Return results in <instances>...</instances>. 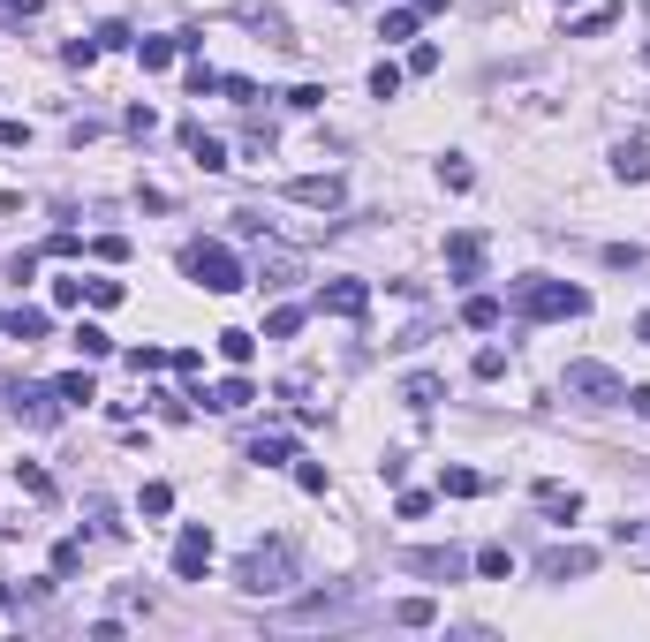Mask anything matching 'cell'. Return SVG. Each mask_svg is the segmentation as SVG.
I'll use <instances>...</instances> for the list:
<instances>
[{"mask_svg":"<svg viewBox=\"0 0 650 642\" xmlns=\"http://www.w3.org/2000/svg\"><path fill=\"white\" fill-rule=\"evenodd\" d=\"M8 416L31 423V431H53V423L69 416V401H61L53 386H23V378H16V386H8Z\"/></svg>","mask_w":650,"mask_h":642,"instance_id":"cell-5","label":"cell"},{"mask_svg":"<svg viewBox=\"0 0 650 642\" xmlns=\"http://www.w3.org/2000/svg\"><path fill=\"white\" fill-rule=\"evenodd\" d=\"M409 575H424V582H462V575H469V552H454V544H424V552H409Z\"/></svg>","mask_w":650,"mask_h":642,"instance_id":"cell-9","label":"cell"},{"mask_svg":"<svg viewBox=\"0 0 650 642\" xmlns=\"http://www.w3.org/2000/svg\"><path fill=\"white\" fill-rule=\"evenodd\" d=\"M288 106H295V114H318L325 91H318V84H295V91H288Z\"/></svg>","mask_w":650,"mask_h":642,"instance_id":"cell-47","label":"cell"},{"mask_svg":"<svg viewBox=\"0 0 650 642\" xmlns=\"http://www.w3.org/2000/svg\"><path fill=\"white\" fill-rule=\"evenodd\" d=\"M295 280V257H265V265H257V288H288Z\"/></svg>","mask_w":650,"mask_h":642,"instance_id":"cell-36","label":"cell"},{"mask_svg":"<svg viewBox=\"0 0 650 642\" xmlns=\"http://www.w3.org/2000/svg\"><path fill=\"white\" fill-rule=\"evenodd\" d=\"M295 333H303V310H295V303H280L273 318H265V340H295Z\"/></svg>","mask_w":650,"mask_h":642,"instance_id":"cell-31","label":"cell"},{"mask_svg":"<svg viewBox=\"0 0 650 642\" xmlns=\"http://www.w3.org/2000/svg\"><path fill=\"white\" fill-rule=\"evenodd\" d=\"M129 371H137V378L144 371H167V348H129Z\"/></svg>","mask_w":650,"mask_h":642,"instance_id":"cell-45","label":"cell"},{"mask_svg":"<svg viewBox=\"0 0 650 642\" xmlns=\"http://www.w3.org/2000/svg\"><path fill=\"white\" fill-rule=\"evenodd\" d=\"M235 23H250V31H265L273 46H303V38L288 31V16H280V8H265V0H242V8H235Z\"/></svg>","mask_w":650,"mask_h":642,"instance_id":"cell-11","label":"cell"},{"mask_svg":"<svg viewBox=\"0 0 650 642\" xmlns=\"http://www.w3.org/2000/svg\"><path fill=\"white\" fill-rule=\"evenodd\" d=\"M371 99H401V68H394V61L371 68Z\"/></svg>","mask_w":650,"mask_h":642,"instance_id":"cell-37","label":"cell"},{"mask_svg":"<svg viewBox=\"0 0 650 642\" xmlns=\"http://www.w3.org/2000/svg\"><path fill=\"white\" fill-rule=\"evenodd\" d=\"M53 393H61L69 408H91V401H99V386H91V371H69V378H53Z\"/></svg>","mask_w":650,"mask_h":642,"instance_id":"cell-23","label":"cell"},{"mask_svg":"<svg viewBox=\"0 0 650 642\" xmlns=\"http://www.w3.org/2000/svg\"><path fill=\"white\" fill-rule=\"evenodd\" d=\"M295 484H303L310 499H325V484H333V476H325V461H295Z\"/></svg>","mask_w":650,"mask_h":642,"instance_id":"cell-39","label":"cell"},{"mask_svg":"<svg viewBox=\"0 0 650 642\" xmlns=\"http://www.w3.org/2000/svg\"><path fill=\"white\" fill-rule=\"evenodd\" d=\"M341 605H348V590H318V597H295V605H288V620H333Z\"/></svg>","mask_w":650,"mask_h":642,"instance_id":"cell-18","label":"cell"},{"mask_svg":"<svg viewBox=\"0 0 650 642\" xmlns=\"http://www.w3.org/2000/svg\"><path fill=\"white\" fill-rule=\"evenodd\" d=\"M91 257H99V265H121V257H129V242H121V235H99V242H91Z\"/></svg>","mask_w":650,"mask_h":642,"instance_id":"cell-48","label":"cell"},{"mask_svg":"<svg viewBox=\"0 0 650 642\" xmlns=\"http://www.w3.org/2000/svg\"><path fill=\"white\" fill-rule=\"evenodd\" d=\"M537 514H552V522H575V514H582V491H567V484H552V476H545V484H537Z\"/></svg>","mask_w":650,"mask_h":642,"instance_id":"cell-14","label":"cell"},{"mask_svg":"<svg viewBox=\"0 0 650 642\" xmlns=\"http://www.w3.org/2000/svg\"><path fill=\"white\" fill-rule=\"evenodd\" d=\"M394 620H401V627H431V620H439V605H431V597H401Z\"/></svg>","mask_w":650,"mask_h":642,"instance_id":"cell-32","label":"cell"},{"mask_svg":"<svg viewBox=\"0 0 650 642\" xmlns=\"http://www.w3.org/2000/svg\"><path fill=\"white\" fill-rule=\"evenodd\" d=\"M446 265H454V280H477V272H484V235H477V227L446 235Z\"/></svg>","mask_w":650,"mask_h":642,"instance_id":"cell-12","label":"cell"},{"mask_svg":"<svg viewBox=\"0 0 650 642\" xmlns=\"http://www.w3.org/2000/svg\"><path fill=\"white\" fill-rule=\"evenodd\" d=\"M613 174H620V182H650V144H643V136L613 144Z\"/></svg>","mask_w":650,"mask_h":642,"instance_id":"cell-16","label":"cell"},{"mask_svg":"<svg viewBox=\"0 0 650 642\" xmlns=\"http://www.w3.org/2000/svg\"><path fill=\"white\" fill-rule=\"evenodd\" d=\"M227 84V76H220V68H205V61H197V68H189V99H212V91H220Z\"/></svg>","mask_w":650,"mask_h":642,"instance_id":"cell-41","label":"cell"},{"mask_svg":"<svg viewBox=\"0 0 650 642\" xmlns=\"http://www.w3.org/2000/svg\"><path fill=\"white\" fill-rule=\"evenodd\" d=\"M620 408H635V416L650 423V386H628V401H620Z\"/></svg>","mask_w":650,"mask_h":642,"instance_id":"cell-53","label":"cell"},{"mask_svg":"<svg viewBox=\"0 0 650 642\" xmlns=\"http://www.w3.org/2000/svg\"><path fill=\"white\" fill-rule=\"evenodd\" d=\"M590 567H598L590 544H552V552H537V575H545V582H582Z\"/></svg>","mask_w":650,"mask_h":642,"instance_id":"cell-7","label":"cell"},{"mask_svg":"<svg viewBox=\"0 0 650 642\" xmlns=\"http://www.w3.org/2000/svg\"><path fill=\"white\" fill-rule=\"evenodd\" d=\"M514 310H522V318H537V325H552V318H582V310H590V288H575V280H545V272H530V280L514 288Z\"/></svg>","mask_w":650,"mask_h":642,"instance_id":"cell-2","label":"cell"},{"mask_svg":"<svg viewBox=\"0 0 650 642\" xmlns=\"http://www.w3.org/2000/svg\"><path fill=\"white\" fill-rule=\"evenodd\" d=\"M137 514H152V522H159V514H174V484H144L137 491Z\"/></svg>","mask_w":650,"mask_h":642,"instance_id":"cell-33","label":"cell"},{"mask_svg":"<svg viewBox=\"0 0 650 642\" xmlns=\"http://www.w3.org/2000/svg\"><path fill=\"white\" fill-rule=\"evenodd\" d=\"M16 484H23V491H31V499H53V476H46V469H38V461H16Z\"/></svg>","mask_w":650,"mask_h":642,"instance_id":"cell-35","label":"cell"},{"mask_svg":"<svg viewBox=\"0 0 650 642\" xmlns=\"http://www.w3.org/2000/svg\"><path fill=\"white\" fill-rule=\"evenodd\" d=\"M394 514H401V522H424V514H431V499H424V491H401V499H394Z\"/></svg>","mask_w":650,"mask_h":642,"instance_id":"cell-46","label":"cell"},{"mask_svg":"<svg viewBox=\"0 0 650 642\" xmlns=\"http://www.w3.org/2000/svg\"><path fill=\"white\" fill-rule=\"evenodd\" d=\"M318 310H325V318H363V310H371V288H363V280H325Z\"/></svg>","mask_w":650,"mask_h":642,"instance_id":"cell-10","label":"cell"},{"mask_svg":"<svg viewBox=\"0 0 650 642\" xmlns=\"http://www.w3.org/2000/svg\"><path fill=\"white\" fill-rule=\"evenodd\" d=\"M174 53H182V46H174V31H167V38H137V61H144V76H159V68H167Z\"/></svg>","mask_w":650,"mask_h":642,"instance_id":"cell-24","label":"cell"},{"mask_svg":"<svg viewBox=\"0 0 650 642\" xmlns=\"http://www.w3.org/2000/svg\"><path fill=\"white\" fill-rule=\"evenodd\" d=\"M197 401H205V408H220V416H242V408H250L257 401V386H250V378H220V386H212V393H197Z\"/></svg>","mask_w":650,"mask_h":642,"instance_id":"cell-13","label":"cell"},{"mask_svg":"<svg viewBox=\"0 0 650 642\" xmlns=\"http://www.w3.org/2000/svg\"><path fill=\"white\" fill-rule=\"evenodd\" d=\"M182 272H189L205 295H235V288H250V272H242V257L227 250V242H189V250H182Z\"/></svg>","mask_w":650,"mask_h":642,"instance_id":"cell-3","label":"cell"},{"mask_svg":"<svg viewBox=\"0 0 650 642\" xmlns=\"http://www.w3.org/2000/svg\"><path fill=\"white\" fill-rule=\"evenodd\" d=\"M205 575H212V529L182 522V537H174V582H205Z\"/></svg>","mask_w":650,"mask_h":642,"instance_id":"cell-6","label":"cell"},{"mask_svg":"<svg viewBox=\"0 0 650 642\" xmlns=\"http://www.w3.org/2000/svg\"><path fill=\"white\" fill-rule=\"evenodd\" d=\"M469 567H477L484 582H507V575H514V552H507V544H484V552L469 559Z\"/></svg>","mask_w":650,"mask_h":642,"instance_id":"cell-21","label":"cell"},{"mask_svg":"<svg viewBox=\"0 0 650 642\" xmlns=\"http://www.w3.org/2000/svg\"><path fill=\"white\" fill-rule=\"evenodd\" d=\"M295 575H303V567H295V544H250V552H242V567H235V590L242 597H265V605H273V597H288L295 590Z\"/></svg>","mask_w":650,"mask_h":642,"instance_id":"cell-1","label":"cell"},{"mask_svg":"<svg viewBox=\"0 0 650 642\" xmlns=\"http://www.w3.org/2000/svg\"><path fill=\"white\" fill-rule=\"evenodd\" d=\"M250 461L257 469H280V461H295V439H280V431L273 439H250Z\"/></svg>","mask_w":650,"mask_h":642,"instance_id":"cell-25","label":"cell"},{"mask_svg":"<svg viewBox=\"0 0 650 642\" xmlns=\"http://www.w3.org/2000/svg\"><path fill=\"white\" fill-rule=\"evenodd\" d=\"M182 144H189V159H197L205 174H220V167H227V144H220V136H205L197 121H182Z\"/></svg>","mask_w":650,"mask_h":642,"instance_id":"cell-15","label":"cell"},{"mask_svg":"<svg viewBox=\"0 0 650 642\" xmlns=\"http://www.w3.org/2000/svg\"><path fill=\"white\" fill-rule=\"evenodd\" d=\"M499 318H507V310H499V295H469V303H462V325H469V333H499Z\"/></svg>","mask_w":650,"mask_h":642,"instance_id":"cell-19","label":"cell"},{"mask_svg":"<svg viewBox=\"0 0 650 642\" xmlns=\"http://www.w3.org/2000/svg\"><path fill=\"white\" fill-rule=\"evenodd\" d=\"M288 197L310 204V212H341V204H348V182H341V174H295Z\"/></svg>","mask_w":650,"mask_h":642,"instance_id":"cell-8","label":"cell"},{"mask_svg":"<svg viewBox=\"0 0 650 642\" xmlns=\"http://www.w3.org/2000/svg\"><path fill=\"white\" fill-rule=\"evenodd\" d=\"M469 371H477L484 386H492V378H507V348H477V363H469Z\"/></svg>","mask_w":650,"mask_h":642,"instance_id":"cell-38","label":"cell"},{"mask_svg":"<svg viewBox=\"0 0 650 642\" xmlns=\"http://www.w3.org/2000/svg\"><path fill=\"white\" fill-rule=\"evenodd\" d=\"M91 529H99V537H121V522H114V507H106V499H91Z\"/></svg>","mask_w":650,"mask_h":642,"instance_id":"cell-51","label":"cell"},{"mask_svg":"<svg viewBox=\"0 0 650 642\" xmlns=\"http://www.w3.org/2000/svg\"><path fill=\"white\" fill-rule=\"evenodd\" d=\"M46 16V0H0V23H38Z\"/></svg>","mask_w":650,"mask_h":642,"instance_id":"cell-43","label":"cell"},{"mask_svg":"<svg viewBox=\"0 0 650 642\" xmlns=\"http://www.w3.org/2000/svg\"><path fill=\"white\" fill-rule=\"evenodd\" d=\"M76 567H84V544H76V537H61V544H53V582H69Z\"/></svg>","mask_w":650,"mask_h":642,"instance_id":"cell-34","label":"cell"},{"mask_svg":"<svg viewBox=\"0 0 650 642\" xmlns=\"http://www.w3.org/2000/svg\"><path fill=\"white\" fill-rule=\"evenodd\" d=\"M220 91H227V99H235V106H257V84H250V76H227Z\"/></svg>","mask_w":650,"mask_h":642,"instance_id":"cell-52","label":"cell"},{"mask_svg":"<svg viewBox=\"0 0 650 642\" xmlns=\"http://www.w3.org/2000/svg\"><path fill=\"white\" fill-rule=\"evenodd\" d=\"M23 144H31V129H23V121H8V114H0V152H23Z\"/></svg>","mask_w":650,"mask_h":642,"instance_id":"cell-49","label":"cell"},{"mask_svg":"<svg viewBox=\"0 0 650 642\" xmlns=\"http://www.w3.org/2000/svg\"><path fill=\"white\" fill-rule=\"evenodd\" d=\"M99 38H69V46H61V61H69V68H91V61H99Z\"/></svg>","mask_w":650,"mask_h":642,"instance_id":"cell-40","label":"cell"},{"mask_svg":"<svg viewBox=\"0 0 650 642\" xmlns=\"http://www.w3.org/2000/svg\"><path fill=\"white\" fill-rule=\"evenodd\" d=\"M477 491H484L477 469H439V499H477Z\"/></svg>","mask_w":650,"mask_h":642,"instance_id":"cell-22","label":"cell"},{"mask_svg":"<svg viewBox=\"0 0 650 642\" xmlns=\"http://www.w3.org/2000/svg\"><path fill=\"white\" fill-rule=\"evenodd\" d=\"M91 38H99V46H137V31H129V23H99Z\"/></svg>","mask_w":650,"mask_h":642,"instance_id":"cell-50","label":"cell"},{"mask_svg":"<svg viewBox=\"0 0 650 642\" xmlns=\"http://www.w3.org/2000/svg\"><path fill=\"white\" fill-rule=\"evenodd\" d=\"M84 295H91L99 310H121V295H129V288H121V280H84Z\"/></svg>","mask_w":650,"mask_h":642,"instance_id":"cell-42","label":"cell"},{"mask_svg":"<svg viewBox=\"0 0 650 642\" xmlns=\"http://www.w3.org/2000/svg\"><path fill=\"white\" fill-rule=\"evenodd\" d=\"M416 23H424V8H386V16H378V38L401 46V38H416Z\"/></svg>","mask_w":650,"mask_h":642,"instance_id":"cell-20","label":"cell"},{"mask_svg":"<svg viewBox=\"0 0 650 642\" xmlns=\"http://www.w3.org/2000/svg\"><path fill=\"white\" fill-rule=\"evenodd\" d=\"M613 23H620V8H590V16L567 23V38H598V31H613Z\"/></svg>","mask_w":650,"mask_h":642,"instance_id":"cell-30","label":"cell"},{"mask_svg":"<svg viewBox=\"0 0 650 642\" xmlns=\"http://www.w3.org/2000/svg\"><path fill=\"white\" fill-rule=\"evenodd\" d=\"M401 401H409V408H439V401H446V378L409 371V378H401Z\"/></svg>","mask_w":650,"mask_h":642,"instance_id":"cell-17","label":"cell"},{"mask_svg":"<svg viewBox=\"0 0 650 642\" xmlns=\"http://www.w3.org/2000/svg\"><path fill=\"white\" fill-rule=\"evenodd\" d=\"M560 401H575V408H620V401H628V378H620L613 363H567V371H560Z\"/></svg>","mask_w":650,"mask_h":642,"instance_id":"cell-4","label":"cell"},{"mask_svg":"<svg viewBox=\"0 0 650 642\" xmlns=\"http://www.w3.org/2000/svg\"><path fill=\"white\" fill-rule=\"evenodd\" d=\"M643 61H650V38H643Z\"/></svg>","mask_w":650,"mask_h":642,"instance_id":"cell-56","label":"cell"},{"mask_svg":"<svg viewBox=\"0 0 650 642\" xmlns=\"http://www.w3.org/2000/svg\"><path fill=\"white\" fill-rule=\"evenodd\" d=\"M416 8H424V16H439V8H454V0H416Z\"/></svg>","mask_w":650,"mask_h":642,"instance_id":"cell-55","label":"cell"},{"mask_svg":"<svg viewBox=\"0 0 650 642\" xmlns=\"http://www.w3.org/2000/svg\"><path fill=\"white\" fill-rule=\"evenodd\" d=\"M220 355H227V363L242 371V363L257 355V333H242V325H227V333H220Z\"/></svg>","mask_w":650,"mask_h":642,"instance_id":"cell-29","label":"cell"},{"mask_svg":"<svg viewBox=\"0 0 650 642\" xmlns=\"http://www.w3.org/2000/svg\"><path fill=\"white\" fill-rule=\"evenodd\" d=\"M431 68H439V46H431V38H416V46H409V76H431Z\"/></svg>","mask_w":650,"mask_h":642,"instance_id":"cell-44","label":"cell"},{"mask_svg":"<svg viewBox=\"0 0 650 642\" xmlns=\"http://www.w3.org/2000/svg\"><path fill=\"white\" fill-rule=\"evenodd\" d=\"M439 182L454 189V197H462V189H477V167H469L462 152H446V159H439Z\"/></svg>","mask_w":650,"mask_h":642,"instance_id":"cell-26","label":"cell"},{"mask_svg":"<svg viewBox=\"0 0 650 642\" xmlns=\"http://www.w3.org/2000/svg\"><path fill=\"white\" fill-rule=\"evenodd\" d=\"M635 340H643V348H650V310H643V318H635Z\"/></svg>","mask_w":650,"mask_h":642,"instance_id":"cell-54","label":"cell"},{"mask_svg":"<svg viewBox=\"0 0 650 642\" xmlns=\"http://www.w3.org/2000/svg\"><path fill=\"white\" fill-rule=\"evenodd\" d=\"M46 310H31V303H23V310H8V333H16V340H46Z\"/></svg>","mask_w":650,"mask_h":642,"instance_id":"cell-28","label":"cell"},{"mask_svg":"<svg viewBox=\"0 0 650 642\" xmlns=\"http://www.w3.org/2000/svg\"><path fill=\"white\" fill-rule=\"evenodd\" d=\"M76 348H84V363H106V355H114V333H106V325H76Z\"/></svg>","mask_w":650,"mask_h":642,"instance_id":"cell-27","label":"cell"}]
</instances>
